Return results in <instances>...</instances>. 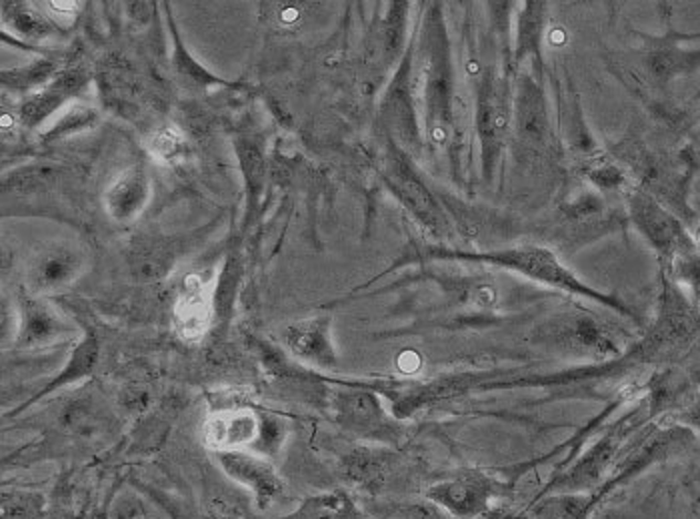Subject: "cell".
Masks as SVG:
<instances>
[{
    "mask_svg": "<svg viewBox=\"0 0 700 519\" xmlns=\"http://www.w3.org/2000/svg\"><path fill=\"white\" fill-rule=\"evenodd\" d=\"M217 459L222 471L232 481L251 489L259 508L267 509L274 504V499L283 496V479L261 456H252L242 449H224V451H217Z\"/></svg>",
    "mask_w": 700,
    "mask_h": 519,
    "instance_id": "1",
    "label": "cell"
},
{
    "mask_svg": "<svg viewBox=\"0 0 700 519\" xmlns=\"http://www.w3.org/2000/svg\"><path fill=\"white\" fill-rule=\"evenodd\" d=\"M86 85H88V74L81 66H73L56 74L51 83H46L41 91L32 93L27 98V103L21 108L22 123L27 127H39L46 118L59 113L71 98L81 95Z\"/></svg>",
    "mask_w": 700,
    "mask_h": 519,
    "instance_id": "2",
    "label": "cell"
},
{
    "mask_svg": "<svg viewBox=\"0 0 700 519\" xmlns=\"http://www.w3.org/2000/svg\"><path fill=\"white\" fill-rule=\"evenodd\" d=\"M492 488L487 479L477 476L457 477L427 491V498L455 518H474L489 508Z\"/></svg>",
    "mask_w": 700,
    "mask_h": 519,
    "instance_id": "3",
    "label": "cell"
},
{
    "mask_svg": "<svg viewBox=\"0 0 700 519\" xmlns=\"http://www.w3.org/2000/svg\"><path fill=\"white\" fill-rule=\"evenodd\" d=\"M21 318V329L17 335V347L21 350L51 345L61 340L64 333H69L61 315H56L54 309L39 299H22Z\"/></svg>",
    "mask_w": 700,
    "mask_h": 519,
    "instance_id": "4",
    "label": "cell"
},
{
    "mask_svg": "<svg viewBox=\"0 0 700 519\" xmlns=\"http://www.w3.org/2000/svg\"><path fill=\"white\" fill-rule=\"evenodd\" d=\"M150 195V185L145 170L140 167L125 170L106 191V212L115 221H133L145 209Z\"/></svg>",
    "mask_w": 700,
    "mask_h": 519,
    "instance_id": "5",
    "label": "cell"
},
{
    "mask_svg": "<svg viewBox=\"0 0 700 519\" xmlns=\"http://www.w3.org/2000/svg\"><path fill=\"white\" fill-rule=\"evenodd\" d=\"M261 425L251 412H224L215 414L205 424V442L217 451L239 449L252 444Z\"/></svg>",
    "mask_w": 700,
    "mask_h": 519,
    "instance_id": "6",
    "label": "cell"
},
{
    "mask_svg": "<svg viewBox=\"0 0 700 519\" xmlns=\"http://www.w3.org/2000/svg\"><path fill=\"white\" fill-rule=\"evenodd\" d=\"M215 309L209 293L205 291V281L200 277L187 279V291L178 297L175 308V323L178 333L185 340H199L209 328Z\"/></svg>",
    "mask_w": 700,
    "mask_h": 519,
    "instance_id": "7",
    "label": "cell"
},
{
    "mask_svg": "<svg viewBox=\"0 0 700 519\" xmlns=\"http://www.w3.org/2000/svg\"><path fill=\"white\" fill-rule=\"evenodd\" d=\"M283 340L284 345L301 360L313 361L318 365L335 363L333 345L328 341V323L324 319H313L284 329Z\"/></svg>",
    "mask_w": 700,
    "mask_h": 519,
    "instance_id": "8",
    "label": "cell"
},
{
    "mask_svg": "<svg viewBox=\"0 0 700 519\" xmlns=\"http://www.w3.org/2000/svg\"><path fill=\"white\" fill-rule=\"evenodd\" d=\"M98 360H101V343L96 340L95 333H86L83 341L74 347L71 360L66 363V367L59 373V377H54L53 382L49 383L39 395L32 397L31 402L24 403L21 409H27L29 405L39 402L42 397L59 392L61 387L69 385V383L79 382V380H83L86 375H91V373L95 371Z\"/></svg>",
    "mask_w": 700,
    "mask_h": 519,
    "instance_id": "9",
    "label": "cell"
},
{
    "mask_svg": "<svg viewBox=\"0 0 700 519\" xmlns=\"http://www.w3.org/2000/svg\"><path fill=\"white\" fill-rule=\"evenodd\" d=\"M79 271V257L66 247H51L34 261L32 281L36 289L49 291L64 286Z\"/></svg>",
    "mask_w": 700,
    "mask_h": 519,
    "instance_id": "10",
    "label": "cell"
},
{
    "mask_svg": "<svg viewBox=\"0 0 700 519\" xmlns=\"http://www.w3.org/2000/svg\"><path fill=\"white\" fill-rule=\"evenodd\" d=\"M353 516L355 506L351 498L343 491H328L304 499L293 519H351Z\"/></svg>",
    "mask_w": 700,
    "mask_h": 519,
    "instance_id": "11",
    "label": "cell"
},
{
    "mask_svg": "<svg viewBox=\"0 0 700 519\" xmlns=\"http://www.w3.org/2000/svg\"><path fill=\"white\" fill-rule=\"evenodd\" d=\"M0 519H46V499L39 491L2 489Z\"/></svg>",
    "mask_w": 700,
    "mask_h": 519,
    "instance_id": "12",
    "label": "cell"
},
{
    "mask_svg": "<svg viewBox=\"0 0 700 519\" xmlns=\"http://www.w3.org/2000/svg\"><path fill=\"white\" fill-rule=\"evenodd\" d=\"M96 118H98V115H96L93 106L84 105V103H74V105L66 106L63 113L54 118L53 125L44 133V138L54 141V138L69 137V135H74L79 131L93 127Z\"/></svg>",
    "mask_w": 700,
    "mask_h": 519,
    "instance_id": "13",
    "label": "cell"
},
{
    "mask_svg": "<svg viewBox=\"0 0 700 519\" xmlns=\"http://www.w3.org/2000/svg\"><path fill=\"white\" fill-rule=\"evenodd\" d=\"M591 508L593 499L576 494H561L541 504L534 511V519H585Z\"/></svg>",
    "mask_w": 700,
    "mask_h": 519,
    "instance_id": "14",
    "label": "cell"
},
{
    "mask_svg": "<svg viewBox=\"0 0 700 519\" xmlns=\"http://www.w3.org/2000/svg\"><path fill=\"white\" fill-rule=\"evenodd\" d=\"M170 27H173V32H175V37H173V39H175V54H173V59H175V66H177L178 73L185 74L190 83H195V85H222L224 81H220L215 74H210L207 69H202V66L185 51L182 41H180V37H178L177 31H175V24H170Z\"/></svg>",
    "mask_w": 700,
    "mask_h": 519,
    "instance_id": "15",
    "label": "cell"
},
{
    "mask_svg": "<svg viewBox=\"0 0 700 519\" xmlns=\"http://www.w3.org/2000/svg\"><path fill=\"white\" fill-rule=\"evenodd\" d=\"M239 271L237 267L229 266L224 269V273L220 276L219 287L212 295V309L220 319H227L234 305V295H237V287H239Z\"/></svg>",
    "mask_w": 700,
    "mask_h": 519,
    "instance_id": "16",
    "label": "cell"
},
{
    "mask_svg": "<svg viewBox=\"0 0 700 519\" xmlns=\"http://www.w3.org/2000/svg\"><path fill=\"white\" fill-rule=\"evenodd\" d=\"M11 21L14 24V29H19L24 37H31V39L49 34V31H51L49 21L42 19L39 12L31 9V7H27V4H14L12 7Z\"/></svg>",
    "mask_w": 700,
    "mask_h": 519,
    "instance_id": "17",
    "label": "cell"
},
{
    "mask_svg": "<svg viewBox=\"0 0 700 519\" xmlns=\"http://www.w3.org/2000/svg\"><path fill=\"white\" fill-rule=\"evenodd\" d=\"M56 73L54 71V64L51 61H41V63H34L29 69H22L12 73V86L17 89H31V86H41L51 83L49 79Z\"/></svg>",
    "mask_w": 700,
    "mask_h": 519,
    "instance_id": "18",
    "label": "cell"
},
{
    "mask_svg": "<svg viewBox=\"0 0 700 519\" xmlns=\"http://www.w3.org/2000/svg\"><path fill=\"white\" fill-rule=\"evenodd\" d=\"M180 143H182V138L175 128H163L155 137L153 153L157 155L158 159H173L180 150Z\"/></svg>",
    "mask_w": 700,
    "mask_h": 519,
    "instance_id": "19",
    "label": "cell"
},
{
    "mask_svg": "<svg viewBox=\"0 0 700 519\" xmlns=\"http://www.w3.org/2000/svg\"><path fill=\"white\" fill-rule=\"evenodd\" d=\"M207 519H241L229 506H224V501H215V506H210Z\"/></svg>",
    "mask_w": 700,
    "mask_h": 519,
    "instance_id": "20",
    "label": "cell"
}]
</instances>
